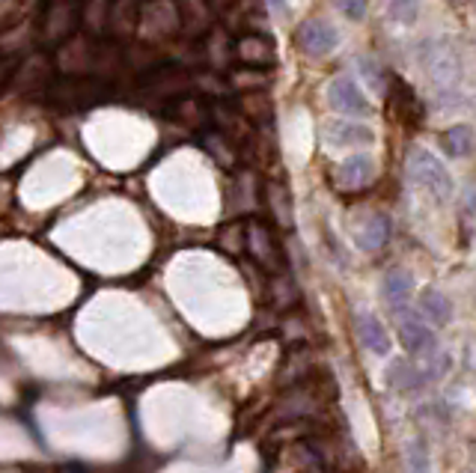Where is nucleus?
I'll return each instance as SVG.
<instances>
[{"instance_id": "obj_1", "label": "nucleus", "mask_w": 476, "mask_h": 473, "mask_svg": "<svg viewBox=\"0 0 476 473\" xmlns=\"http://www.w3.org/2000/svg\"><path fill=\"white\" fill-rule=\"evenodd\" d=\"M420 63H423L426 78L435 83L438 90L456 87L458 78H462V54H458L453 39H444V36L429 39L426 45H423Z\"/></svg>"}, {"instance_id": "obj_2", "label": "nucleus", "mask_w": 476, "mask_h": 473, "mask_svg": "<svg viewBox=\"0 0 476 473\" xmlns=\"http://www.w3.org/2000/svg\"><path fill=\"white\" fill-rule=\"evenodd\" d=\"M182 33L176 0H147L138 10V36L147 42H164Z\"/></svg>"}, {"instance_id": "obj_3", "label": "nucleus", "mask_w": 476, "mask_h": 473, "mask_svg": "<svg viewBox=\"0 0 476 473\" xmlns=\"http://www.w3.org/2000/svg\"><path fill=\"white\" fill-rule=\"evenodd\" d=\"M408 173H411V179L420 185V188H426L432 197L447 200L449 193H453V176L447 173L440 158L432 155L429 149L411 146V152H408Z\"/></svg>"}, {"instance_id": "obj_4", "label": "nucleus", "mask_w": 476, "mask_h": 473, "mask_svg": "<svg viewBox=\"0 0 476 473\" xmlns=\"http://www.w3.org/2000/svg\"><path fill=\"white\" fill-rule=\"evenodd\" d=\"M81 28L78 4H63V0H51L45 15L39 24V39L45 48H60L66 39H72Z\"/></svg>"}, {"instance_id": "obj_5", "label": "nucleus", "mask_w": 476, "mask_h": 473, "mask_svg": "<svg viewBox=\"0 0 476 473\" xmlns=\"http://www.w3.org/2000/svg\"><path fill=\"white\" fill-rule=\"evenodd\" d=\"M92 63H96V42L83 33H75L57 48V69L66 78H78V75H92Z\"/></svg>"}, {"instance_id": "obj_6", "label": "nucleus", "mask_w": 476, "mask_h": 473, "mask_svg": "<svg viewBox=\"0 0 476 473\" xmlns=\"http://www.w3.org/2000/svg\"><path fill=\"white\" fill-rule=\"evenodd\" d=\"M194 87V78L188 72L176 69V66H161V69L143 75V96L161 99V101H173L178 96H185Z\"/></svg>"}, {"instance_id": "obj_7", "label": "nucleus", "mask_w": 476, "mask_h": 473, "mask_svg": "<svg viewBox=\"0 0 476 473\" xmlns=\"http://www.w3.org/2000/svg\"><path fill=\"white\" fill-rule=\"evenodd\" d=\"M54 96L57 101H66V105H72V107H90L107 99V87H105V81H99V78L78 75V78L60 81L54 87Z\"/></svg>"}, {"instance_id": "obj_8", "label": "nucleus", "mask_w": 476, "mask_h": 473, "mask_svg": "<svg viewBox=\"0 0 476 473\" xmlns=\"http://www.w3.org/2000/svg\"><path fill=\"white\" fill-rule=\"evenodd\" d=\"M399 336H402V345L414 354V358L429 360L440 351L438 336L432 334V327L423 322V319H416L414 312H408V316L399 319Z\"/></svg>"}, {"instance_id": "obj_9", "label": "nucleus", "mask_w": 476, "mask_h": 473, "mask_svg": "<svg viewBox=\"0 0 476 473\" xmlns=\"http://www.w3.org/2000/svg\"><path fill=\"white\" fill-rule=\"evenodd\" d=\"M233 54L242 60L244 66H253V69H268L277 60L274 42L262 33H248V36H238L233 42Z\"/></svg>"}, {"instance_id": "obj_10", "label": "nucleus", "mask_w": 476, "mask_h": 473, "mask_svg": "<svg viewBox=\"0 0 476 473\" xmlns=\"http://www.w3.org/2000/svg\"><path fill=\"white\" fill-rule=\"evenodd\" d=\"M244 244H248V250L253 253V259L259 262V265H266L268 272H280V265H283V256H280V248L274 241V235L266 224L253 221L248 230H244Z\"/></svg>"}, {"instance_id": "obj_11", "label": "nucleus", "mask_w": 476, "mask_h": 473, "mask_svg": "<svg viewBox=\"0 0 476 473\" xmlns=\"http://www.w3.org/2000/svg\"><path fill=\"white\" fill-rule=\"evenodd\" d=\"M376 182V164L369 155H352L334 170V185L339 191H363Z\"/></svg>"}, {"instance_id": "obj_12", "label": "nucleus", "mask_w": 476, "mask_h": 473, "mask_svg": "<svg viewBox=\"0 0 476 473\" xmlns=\"http://www.w3.org/2000/svg\"><path fill=\"white\" fill-rule=\"evenodd\" d=\"M328 101L334 111H343V114H354V116H367L369 114V101L367 96L361 92V87L345 78V75H339V78L330 81L328 87Z\"/></svg>"}, {"instance_id": "obj_13", "label": "nucleus", "mask_w": 476, "mask_h": 473, "mask_svg": "<svg viewBox=\"0 0 476 473\" xmlns=\"http://www.w3.org/2000/svg\"><path fill=\"white\" fill-rule=\"evenodd\" d=\"M337 45V30L325 19H310L298 30V48L307 57H325Z\"/></svg>"}, {"instance_id": "obj_14", "label": "nucleus", "mask_w": 476, "mask_h": 473, "mask_svg": "<svg viewBox=\"0 0 476 473\" xmlns=\"http://www.w3.org/2000/svg\"><path fill=\"white\" fill-rule=\"evenodd\" d=\"M138 0H114L107 12V33L114 42H129L138 36Z\"/></svg>"}, {"instance_id": "obj_15", "label": "nucleus", "mask_w": 476, "mask_h": 473, "mask_svg": "<svg viewBox=\"0 0 476 473\" xmlns=\"http://www.w3.org/2000/svg\"><path fill=\"white\" fill-rule=\"evenodd\" d=\"M325 140L330 146H369L376 140L369 125L348 122V120H334L325 125Z\"/></svg>"}, {"instance_id": "obj_16", "label": "nucleus", "mask_w": 476, "mask_h": 473, "mask_svg": "<svg viewBox=\"0 0 476 473\" xmlns=\"http://www.w3.org/2000/svg\"><path fill=\"white\" fill-rule=\"evenodd\" d=\"M178 21L188 36H206L211 30V6L206 0H176Z\"/></svg>"}, {"instance_id": "obj_17", "label": "nucleus", "mask_w": 476, "mask_h": 473, "mask_svg": "<svg viewBox=\"0 0 476 473\" xmlns=\"http://www.w3.org/2000/svg\"><path fill=\"white\" fill-rule=\"evenodd\" d=\"M170 116H173L178 125H185V129H206L209 125L206 101H200L197 96H188V92L173 99V105H170Z\"/></svg>"}, {"instance_id": "obj_18", "label": "nucleus", "mask_w": 476, "mask_h": 473, "mask_svg": "<svg viewBox=\"0 0 476 473\" xmlns=\"http://www.w3.org/2000/svg\"><path fill=\"white\" fill-rule=\"evenodd\" d=\"M357 334H361V343L367 345L372 354H378V358L390 354V334H387V327L378 322V316L361 312V316H357Z\"/></svg>"}, {"instance_id": "obj_19", "label": "nucleus", "mask_w": 476, "mask_h": 473, "mask_svg": "<svg viewBox=\"0 0 476 473\" xmlns=\"http://www.w3.org/2000/svg\"><path fill=\"white\" fill-rule=\"evenodd\" d=\"M209 120L218 122V131L224 134L226 140H242V138H248V134H250L248 120L242 116V111H233V107H226V105L209 107Z\"/></svg>"}, {"instance_id": "obj_20", "label": "nucleus", "mask_w": 476, "mask_h": 473, "mask_svg": "<svg viewBox=\"0 0 476 473\" xmlns=\"http://www.w3.org/2000/svg\"><path fill=\"white\" fill-rule=\"evenodd\" d=\"M107 12H110V0H83V6H78L83 36L90 39L101 36L107 28Z\"/></svg>"}, {"instance_id": "obj_21", "label": "nucleus", "mask_w": 476, "mask_h": 473, "mask_svg": "<svg viewBox=\"0 0 476 473\" xmlns=\"http://www.w3.org/2000/svg\"><path fill=\"white\" fill-rule=\"evenodd\" d=\"M411 289H414V280H411V274L402 272V268H393V272L385 277V298L396 312H402L408 298H411Z\"/></svg>"}, {"instance_id": "obj_22", "label": "nucleus", "mask_w": 476, "mask_h": 473, "mask_svg": "<svg viewBox=\"0 0 476 473\" xmlns=\"http://www.w3.org/2000/svg\"><path fill=\"white\" fill-rule=\"evenodd\" d=\"M440 146L447 149V155L453 158H467L473 152V129L464 122L449 125V129L440 134Z\"/></svg>"}, {"instance_id": "obj_23", "label": "nucleus", "mask_w": 476, "mask_h": 473, "mask_svg": "<svg viewBox=\"0 0 476 473\" xmlns=\"http://www.w3.org/2000/svg\"><path fill=\"white\" fill-rule=\"evenodd\" d=\"M420 312L429 319L432 325H447L449 322V316H453V307H449V301H447V295L444 292H438V289H423L420 295Z\"/></svg>"}, {"instance_id": "obj_24", "label": "nucleus", "mask_w": 476, "mask_h": 473, "mask_svg": "<svg viewBox=\"0 0 476 473\" xmlns=\"http://www.w3.org/2000/svg\"><path fill=\"white\" fill-rule=\"evenodd\" d=\"M390 239V221L387 215H372L367 226H363L361 233H357V244H361L363 250H381Z\"/></svg>"}, {"instance_id": "obj_25", "label": "nucleus", "mask_w": 476, "mask_h": 473, "mask_svg": "<svg viewBox=\"0 0 476 473\" xmlns=\"http://www.w3.org/2000/svg\"><path fill=\"white\" fill-rule=\"evenodd\" d=\"M266 200L271 206V215L280 226H292V197H289V188L280 182L266 185Z\"/></svg>"}, {"instance_id": "obj_26", "label": "nucleus", "mask_w": 476, "mask_h": 473, "mask_svg": "<svg viewBox=\"0 0 476 473\" xmlns=\"http://www.w3.org/2000/svg\"><path fill=\"white\" fill-rule=\"evenodd\" d=\"M390 384L396 387V390H402V393H416V390H423V384H426V375L420 373L416 367H411V363H405V360H396L393 367H390Z\"/></svg>"}, {"instance_id": "obj_27", "label": "nucleus", "mask_w": 476, "mask_h": 473, "mask_svg": "<svg viewBox=\"0 0 476 473\" xmlns=\"http://www.w3.org/2000/svg\"><path fill=\"white\" fill-rule=\"evenodd\" d=\"M229 87L242 90V92H259L268 87V72L266 69H253V66H244V69L229 72Z\"/></svg>"}, {"instance_id": "obj_28", "label": "nucleus", "mask_w": 476, "mask_h": 473, "mask_svg": "<svg viewBox=\"0 0 476 473\" xmlns=\"http://www.w3.org/2000/svg\"><path fill=\"white\" fill-rule=\"evenodd\" d=\"M202 146L209 149V155L215 158L220 167H233V164H235L233 140H226L220 131H206V134H202Z\"/></svg>"}, {"instance_id": "obj_29", "label": "nucleus", "mask_w": 476, "mask_h": 473, "mask_svg": "<svg viewBox=\"0 0 476 473\" xmlns=\"http://www.w3.org/2000/svg\"><path fill=\"white\" fill-rule=\"evenodd\" d=\"M387 15L393 19L396 24H414L420 19V0H390L387 4Z\"/></svg>"}, {"instance_id": "obj_30", "label": "nucleus", "mask_w": 476, "mask_h": 473, "mask_svg": "<svg viewBox=\"0 0 476 473\" xmlns=\"http://www.w3.org/2000/svg\"><path fill=\"white\" fill-rule=\"evenodd\" d=\"M408 468H411V473H432V459H429V450L423 441H411L408 444Z\"/></svg>"}, {"instance_id": "obj_31", "label": "nucleus", "mask_w": 476, "mask_h": 473, "mask_svg": "<svg viewBox=\"0 0 476 473\" xmlns=\"http://www.w3.org/2000/svg\"><path fill=\"white\" fill-rule=\"evenodd\" d=\"M348 21H363L367 19V0H330Z\"/></svg>"}, {"instance_id": "obj_32", "label": "nucleus", "mask_w": 476, "mask_h": 473, "mask_svg": "<svg viewBox=\"0 0 476 473\" xmlns=\"http://www.w3.org/2000/svg\"><path fill=\"white\" fill-rule=\"evenodd\" d=\"M357 69H361V75H363V78H367V81L372 83V87L378 90V92H385V87H387V83L381 81V69H378L376 63L369 60V57H361V60H357Z\"/></svg>"}, {"instance_id": "obj_33", "label": "nucleus", "mask_w": 476, "mask_h": 473, "mask_svg": "<svg viewBox=\"0 0 476 473\" xmlns=\"http://www.w3.org/2000/svg\"><path fill=\"white\" fill-rule=\"evenodd\" d=\"M19 0H0V28H6V24H12L19 19Z\"/></svg>"}, {"instance_id": "obj_34", "label": "nucleus", "mask_w": 476, "mask_h": 473, "mask_svg": "<svg viewBox=\"0 0 476 473\" xmlns=\"http://www.w3.org/2000/svg\"><path fill=\"white\" fill-rule=\"evenodd\" d=\"M15 69H19V60H0V87L15 78Z\"/></svg>"}, {"instance_id": "obj_35", "label": "nucleus", "mask_w": 476, "mask_h": 473, "mask_svg": "<svg viewBox=\"0 0 476 473\" xmlns=\"http://www.w3.org/2000/svg\"><path fill=\"white\" fill-rule=\"evenodd\" d=\"M274 15H286L289 12V0H266Z\"/></svg>"}, {"instance_id": "obj_36", "label": "nucleus", "mask_w": 476, "mask_h": 473, "mask_svg": "<svg viewBox=\"0 0 476 473\" xmlns=\"http://www.w3.org/2000/svg\"><path fill=\"white\" fill-rule=\"evenodd\" d=\"M63 4H78V0H63Z\"/></svg>"}, {"instance_id": "obj_37", "label": "nucleus", "mask_w": 476, "mask_h": 473, "mask_svg": "<svg viewBox=\"0 0 476 473\" xmlns=\"http://www.w3.org/2000/svg\"><path fill=\"white\" fill-rule=\"evenodd\" d=\"M456 4H462V0H456Z\"/></svg>"}]
</instances>
